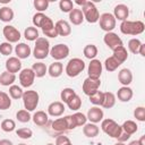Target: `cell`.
<instances>
[{"instance_id":"f5cc1de1","label":"cell","mask_w":145,"mask_h":145,"mask_svg":"<svg viewBox=\"0 0 145 145\" xmlns=\"http://www.w3.org/2000/svg\"><path fill=\"white\" fill-rule=\"evenodd\" d=\"M70 143H71L70 139L67 136H65V135H60L56 139V145H68Z\"/></svg>"},{"instance_id":"6f0895ef","label":"cell","mask_w":145,"mask_h":145,"mask_svg":"<svg viewBox=\"0 0 145 145\" xmlns=\"http://www.w3.org/2000/svg\"><path fill=\"white\" fill-rule=\"evenodd\" d=\"M138 144L139 145H145V136H140V138L138 139Z\"/></svg>"},{"instance_id":"be15d7a7","label":"cell","mask_w":145,"mask_h":145,"mask_svg":"<svg viewBox=\"0 0 145 145\" xmlns=\"http://www.w3.org/2000/svg\"><path fill=\"white\" fill-rule=\"evenodd\" d=\"M46 145H54V144H52V143H49V144H46Z\"/></svg>"},{"instance_id":"6125c7cd","label":"cell","mask_w":145,"mask_h":145,"mask_svg":"<svg viewBox=\"0 0 145 145\" xmlns=\"http://www.w3.org/2000/svg\"><path fill=\"white\" fill-rule=\"evenodd\" d=\"M18 145H26V144H24V143H20V144H18Z\"/></svg>"},{"instance_id":"8d00e7d4","label":"cell","mask_w":145,"mask_h":145,"mask_svg":"<svg viewBox=\"0 0 145 145\" xmlns=\"http://www.w3.org/2000/svg\"><path fill=\"white\" fill-rule=\"evenodd\" d=\"M121 63L116 59V58H113L112 56L111 57H109V58H106L105 59V61H104V68L108 70V71H114L116 69H118V67L120 66Z\"/></svg>"},{"instance_id":"30bf717a","label":"cell","mask_w":145,"mask_h":145,"mask_svg":"<svg viewBox=\"0 0 145 145\" xmlns=\"http://www.w3.org/2000/svg\"><path fill=\"white\" fill-rule=\"evenodd\" d=\"M100 86H101V79H93V78L87 77L83 82L82 88H83L84 94H86L87 96H91L99 91Z\"/></svg>"},{"instance_id":"ab89813d","label":"cell","mask_w":145,"mask_h":145,"mask_svg":"<svg viewBox=\"0 0 145 145\" xmlns=\"http://www.w3.org/2000/svg\"><path fill=\"white\" fill-rule=\"evenodd\" d=\"M11 106V99L10 96L0 91V110H7Z\"/></svg>"},{"instance_id":"9a60e30c","label":"cell","mask_w":145,"mask_h":145,"mask_svg":"<svg viewBox=\"0 0 145 145\" xmlns=\"http://www.w3.org/2000/svg\"><path fill=\"white\" fill-rule=\"evenodd\" d=\"M103 41L105 43V45L111 49V50H114L116 48L120 46V45H123L122 44V40L118 36V34L113 33V32H109V33H105L104 37H103Z\"/></svg>"},{"instance_id":"d6a6232c","label":"cell","mask_w":145,"mask_h":145,"mask_svg":"<svg viewBox=\"0 0 145 145\" xmlns=\"http://www.w3.org/2000/svg\"><path fill=\"white\" fill-rule=\"evenodd\" d=\"M32 70L34 71L35 77H39V78L45 76V74L48 72V68H46L45 63H43V62H41V61L33 63V66H32Z\"/></svg>"},{"instance_id":"7c38bea8","label":"cell","mask_w":145,"mask_h":145,"mask_svg":"<svg viewBox=\"0 0 145 145\" xmlns=\"http://www.w3.org/2000/svg\"><path fill=\"white\" fill-rule=\"evenodd\" d=\"M40 28L42 29L43 34L45 36H49V37H57L58 36V33H57V29L54 27V24L52 22V19L48 16H45L42 20V23L40 24Z\"/></svg>"},{"instance_id":"7402d4cb","label":"cell","mask_w":145,"mask_h":145,"mask_svg":"<svg viewBox=\"0 0 145 145\" xmlns=\"http://www.w3.org/2000/svg\"><path fill=\"white\" fill-rule=\"evenodd\" d=\"M118 80L122 86H128L133 82V72L128 68H122L118 74Z\"/></svg>"},{"instance_id":"5b68a950","label":"cell","mask_w":145,"mask_h":145,"mask_svg":"<svg viewBox=\"0 0 145 145\" xmlns=\"http://www.w3.org/2000/svg\"><path fill=\"white\" fill-rule=\"evenodd\" d=\"M84 69H85L84 60H82L80 58H72L68 61L65 70H66L67 76L74 78V77H77Z\"/></svg>"},{"instance_id":"8992f818","label":"cell","mask_w":145,"mask_h":145,"mask_svg":"<svg viewBox=\"0 0 145 145\" xmlns=\"http://www.w3.org/2000/svg\"><path fill=\"white\" fill-rule=\"evenodd\" d=\"M23 103L25 106V110L27 111H34L39 104V100H40V95L36 91L29 89V91H25L23 93Z\"/></svg>"},{"instance_id":"1f68e13d","label":"cell","mask_w":145,"mask_h":145,"mask_svg":"<svg viewBox=\"0 0 145 145\" xmlns=\"http://www.w3.org/2000/svg\"><path fill=\"white\" fill-rule=\"evenodd\" d=\"M15 80H16V75L7 70L0 75V84L2 86H11L15 83Z\"/></svg>"},{"instance_id":"74e56055","label":"cell","mask_w":145,"mask_h":145,"mask_svg":"<svg viewBox=\"0 0 145 145\" xmlns=\"http://www.w3.org/2000/svg\"><path fill=\"white\" fill-rule=\"evenodd\" d=\"M66 104H67V106H68L70 110L77 111V110L80 109V106H82V99H80L77 94H75Z\"/></svg>"},{"instance_id":"681fc988","label":"cell","mask_w":145,"mask_h":145,"mask_svg":"<svg viewBox=\"0 0 145 145\" xmlns=\"http://www.w3.org/2000/svg\"><path fill=\"white\" fill-rule=\"evenodd\" d=\"M12 52V45L9 42H2L0 44V53L2 56H9Z\"/></svg>"},{"instance_id":"cb8c5ba5","label":"cell","mask_w":145,"mask_h":145,"mask_svg":"<svg viewBox=\"0 0 145 145\" xmlns=\"http://www.w3.org/2000/svg\"><path fill=\"white\" fill-rule=\"evenodd\" d=\"M100 133V129L99 127L96 126V123H92V122H88V123H85L84 127H83V134L88 137V138H94L99 135Z\"/></svg>"},{"instance_id":"83f0119b","label":"cell","mask_w":145,"mask_h":145,"mask_svg":"<svg viewBox=\"0 0 145 145\" xmlns=\"http://www.w3.org/2000/svg\"><path fill=\"white\" fill-rule=\"evenodd\" d=\"M112 51H113L112 57L116 58L120 63H123V62L127 60V58H128V52H127V49H126L123 45H120V46L116 48V49L112 50Z\"/></svg>"},{"instance_id":"f6af8a7d","label":"cell","mask_w":145,"mask_h":145,"mask_svg":"<svg viewBox=\"0 0 145 145\" xmlns=\"http://www.w3.org/2000/svg\"><path fill=\"white\" fill-rule=\"evenodd\" d=\"M16 135L22 138V139H29L32 136H33V131L32 129L29 128H26V127H23V128H19L16 130Z\"/></svg>"},{"instance_id":"e0dca14e","label":"cell","mask_w":145,"mask_h":145,"mask_svg":"<svg viewBox=\"0 0 145 145\" xmlns=\"http://www.w3.org/2000/svg\"><path fill=\"white\" fill-rule=\"evenodd\" d=\"M113 17L116 18V20H121V22H125L127 20L128 16H129V8L123 5V3H120V5H117L113 9Z\"/></svg>"},{"instance_id":"6da1fadb","label":"cell","mask_w":145,"mask_h":145,"mask_svg":"<svg viewBox=\"0 0 145 145\" xmlns=\"http://www.w3.org/2000/svg\"><path fill=\"white\" fill-rule=\"evenodd\" d=\"M145 25L142 20H125L120 24V32L126 35H139L144 32Z\"/></svg>"},{"instance_id":"8fae6325","label":"cell","mask_w":145,"mask_h":145,"mask_svg":"<svg viewBox=\"0 0 145 145\" xmlns=\"http://www.w3.org/2000/svg\"><path fill=\"white\" fill-rule=\"evenodd\" d=\"M19 83L23 87H31L34 83V79H35V74L34 71L32 70V68H25V69H22L20 72H19Z\"/></svg>"},{"instance_id":"94428289","label":"cell","mask_w":145,"mask_h":145,"mask_svg":"<svg viewBox=\"0 0 145 145\" xmlns=\"http://www.w3.org/2000/svg\"><path fill=\"white\" fill-rule=\"evenodd\" d=\"M114 145H126L125 143H120V142H118V143H116Z\"/></svg>"},{"instance_id":"11a10c76","label":"cell","mask_w":145,"mask_h":145,"mask_svg":"<svg viewBox=\"0 0 145 145\" xmlns=\"http://www.w3.org/2000/svg\"><path fill=\"white\" fill-rule=\"evenodd\" d=\"M138 53L142 56V57H145V44L142 43V45L139 46V50H138Z\"/></svg>"},{"instance_id":"603a6c76","label":"cell","mask_w":145,"mask_h":145,"mask_svg":"<svg viewBox=\"0 0 145 145\" xmlns=\"http://www.w3.org/2000/svg\"><path fill=\"white\" fill-rule=\"evenodd\" d=\"M134 93L129 86H121L117 92V97L121 102H128L131 100Z\"/></svg>"},{"instance_id":"e7e4bbea","label":"cell","mask_w":145,"mask_h":145,"mask_svg":"<svg viewBox=\"0 0 145 145\" xmlns=\"http://www.w3.org/2000/svg\"><path fill=\"white\" fill-rule=\"evenodd\" d=\"M68 145H72V144H71V143H70V144H68Z\"/></svg>"},{"instance_id":"b9f144b4","label":"cell","mask_w":145,"mask_h":145,"mask_svg":"<svg viewBox=\"0 0 145 145\" xmlns=\"http://www.w3.org/2000/svg\"><path fill=\"white\" fill-rule=\"evenodd\" d=\"M75 94H76V92H75L72 88H70V87L63 88V89L61 91V93H60V97H61L62 103H67Z\"/></svg>"},{"instance_id":"ee69618b","label":"cell","mask_w":145,"mask_h":145,"mask_svg":"<svg viewBox=\"0 0 145 145\" xmlns=\"http://www.w3.org/2000/svg\"><path fill=\"white\" fill-rule=\"evenodd\" d=\"M16 128V122L12 119H5L1 122V129L6 133H11Z\"/></svg>"},{"instance_id":"9c48e42d","label":"cell","mask_w":145,"mask_h":145,"mask_svg":"<svg viewBox=\"0 0 145 145\" xmlns=\"http://www.w3.org/2000/svg\"><path fill=\"white\" fill-rule=\"evenodd\" d=\"M69 54V46L62 43L56 44L50 49V56L54 59V60H62L65 58H67Z\"/></svg>"},{"instance_id":"680465c9","label":"cell","mask_w":145,"mask_h":145,"mask_svg":"<svg viewBox=\"0 0 145 145\" xmlns=\"http://www.w3.org/2000/svg\"><path fill=\"white\" fill-rule=\"evenodd\" d=\"M85 2H86L85 0H82V1H79V0H77V1H76V3H77V5H79V6H82V7H83V6L85 5Z\"/></svg>"},{"instance_id":"c3c4849f","label":"cell","mask_w":145,"mask_h":145,"mask_svg":"<svg viewBox=\"0 0 145 145\" xmlns=\"http://www.w3.org/2000/svg\"><path fill=\"white\" fill-rule=\"evenodd\" d=\"M49 3H50V2H49L48 0H34V2H33L35 9H36L39 12H42V11L46 10L48 7H49Z\"/></svg>"},{"instance_id":"484cf974","label":"cell","mask_w":145,"mask_h":145,"mask_svg":"<svg viewBox=\"0 0 145 145\" xmlns=\"http://www.w3.org/2000/svg\"><path fill=\"white\" fill-rule=\"evenodd\" d=\"M69 20L72 25H80L84 22V16H83L82 10L78 8H74L69 12Z\"/></svg>"},{"instance_id":"91938a15","label":"cell","mask_w":145,"mask_h":145,"mask_svg":"<svg viewBox=\"0 0 145 145\" xmlns=\"http://www.w3.org/2000/svg\"><path fill=\"white\" fill-rule=\"evenodd\" d=\"M128 145H139V144H138V140H133V142H130Z\"/></svg>"},{"instance_id":"e575fe53","label":"cell","mask_w":145,"mask_h":145,"mask_svg":"<svg viewBox=\"0 0 145 145\" xmlns=\"http://www.w3.org/2000/svg\"><path fill=\"white\" fill-rule=\"evenodd\" d=\"M24 36H25V39H26L27 41H36V40L40 37L39 31H37V28L34 27V26L27 27V28L24 31Z\"/></svg>"},{"instance_id":"5bb4252c","label":"cell","mask_w":145,"mask_h":145,"mask_svg":"<svg viewBox=\"0 0 145 145\" xmlns=\"http://www.w3.org/2000/svg\"><path fill=\"white\" fill-rule=\"evenodd\" d=\"M102 70H103V66L102 62L99 59H93L91 60L87 71H88V77L93 78V79H100L101 75H102Z\"/></svg>"},{"instance_id":"4fadbf2b","label":"cell","mask_w":145,"mask_h":145,"mask_svg":"<svg viewBox=\"0 0 145 145\" xmlns=\"http://www.w3.org/2000/svg\"><path fill=\"white\" fill-rule=\"evenodd\" d=\"M2 34L9 43H17L20 40V32L11 25H6L2 29Z\"/></svg>"},{"instance_id":"d6986e66","label":"cell","mask_w":145,"mask_h":145,"mask_svg":"<svg viewBox=\"0 0 145 145\" xmlns=\"http://www.w3.org/2000/svg\"><path fill=\"white\" fill-rule=\"evenodd\" d=\"M6 70L11 74H16V72L20 71L22 70L20 59H18L17 57H9L6 61Z\"/></svg>"},{"instance_id":"d590c367","label":"cell","mask_w":145,"mask_h":145,"mask_svg":"<svg viewBox=\"0 0 145 145\" xmlns=\"http://www.w3.org/2000/svg\"><path fill=\"white\" fill-rule=\"evenodd\" d=\"M83 53H84L85 58H87V59H89V60H93V59H95V57L97 56V48H96V45H94V44H87V45L84 48Z\"/></svg>"},{"instance_id":"db71d44e","label":"cell","mask_w":145,"mask_h":145,"mask_svg":"<svg viewBox=\"0 0 145 145\" xmlns=\"http://www.w3.org/2000/svg\"><path fill=\"white\" fill-rule=\"evenodd\" d=\"M129 138H130V135H128V134H126V133H123V131H122V133H121V135H120L117 139H118V142H120V143H125V142H126V140H128Z\"/></svg>"},{"instance_id":"3957f363","label":"cell","mask_w":145,"mask_h":145,"mask_svg":"<svg viewBox=\"0 0 145 145\" xmlns=\"http://www.w3.org/2000/svg\"><path fill=\"white\" fill-rule=\"evenodd\" d=\"M101 129L103 130V133H105L108 136L112 137V138H118L121 133V126L118 125V122H116L113 119H104L101 122Z\"/></svg>"},{"instance_id":"2e32d148","label":"cell","mask_w":145,"mask_h":145,"mask_svg":"<svg viewBox=\"0 0 145 145\" xmlns=\"http://www.w3.org/2000/svg\"><path fill=\"white\" fill-rule=\"evenodd\" d=\"M103 116H104L103 110L100 109V106H92L88 110L86 118H87V120H89V122L97 123V122H100V121L103 120Z\"/></svg>"},{"instance_id":"f1b7e54d","label":"cell","mask_w":145,"mask_h":145,"mask_svg":"<svg viewBox=\"0 0 145 145\" xmlns=\"http://www.w3.org/2000/svg\"><path fill=\"white\" fill-rule=\"evenodd\" d=\"M62 71H63V66H62V63L60 61H56V62L51 63L50 67L48 68L49 75L51 77H53V78H57V77L61 76Z\"/></svg>"},{"instance_id":"7dc6e473","label":"cell","mask_w":145,"mask_h":145,"mask_svg":"<svg viewBox=\"0 0 145 145\" xmlns=\"http://www.w3.org/2000/svg\"><path fill=\"white\" fill-rule=\"evenodd\" d=\"M59 8L62 12H70L74 9V2L70 0H61L59 2Z\"/></svg>"},{"instance_id":"ba28073f","label":"cell","mask_w":145,"mask_h":145,"mask_svg":"<svg viewBox=\"0 0 145 145\" xmlns=\"http://www.w3.org/2000/svg\"><path fill=\"white\" fill-rule=\"evenodd\" d=\"M66 120H67V126H68V130L75 129L76 127H80L84 126L87 121V118L84 113L82 112H76L71 116H66Z\"/></svg>"},{"instance_id":"7bdbcfd3","label":"cell","mask_w":145,"mask_h":145,"mask_svg":"<svg viewBox=\"0 0 145 145\" xmlns=\"http://www.w3.org/2000/svg\"><path fill=\"white\" fill-rule=\"evenodd\" d=\"M16 118H17V120H18L19 122L25 123V122H28V121L32 119V116L29 114V111H27V110H25V109H22V110L17 111Z\"/></svg>"},{"instance_id":"7a4b0ae2","label":"cell","mask_w":145,"mask_h":145,"mask_svg":"<svg viewBox=\"0 0 145 145\" xmlns=\"http://www.w3.org/2000/svg\"><path fill=\"white\" fill-rule=\"evenodd\" d=\"M49 54H50V42L45 37H39L35 41V45L33 49L34 58L42 60L45 59Z\"/></svg>"},{"instance_id":"f546056e","label":"cell","mask_w":145,"mask_h":145,"mask_svg":"<svg viewBox=\"0 0 145 145\" xmlns=\"http://www.w3.org/2000/svg\"><path fill=\"white\" fill-rule=\"evenodd\" d=\"M14 19V10L8 7L3 6L0 8V20L3 23H9Z\"/></svg>"},{"instance_id":"816d5d0a","label":"cell","mask_w":145,"mask_h":145,"mask_svg":"<svg viewBox=\"0 0 145 145\" xmlns=\"http://www.w3.org/2000/svg\"><path fill=\"white\" fill-rule=\"evenodd\" d=\"M46 15H44L43 12H36L34 16H33V25H34V27H40V24L42 23V20H43V18L45 17Z\"/></svg>"},{"instance_id":"277c9868","label":"cell","mask_w":145,"mask_h":145,"mask_svg":"<svg viewBox=\"0 0 145 145\" xmlns=\"http://www.w3.org/2000/svg\"><path fill=\"white\" fill-rule=\"evenodd\" d=\"M82 12H83V16H84V19H86L88 23L91 24H94L96 22H99V18H100V12L96 8V6L94 5V2H91V1H86L85 5L82 7Z\"/></svg>"},{"instance_id":"d4e9b609","label":"cell","mask_w":145,"mask_h":145,"mask_svg":"<svg viewBox=\"0 0 145 145\" xmlns=\"http://www.w3.org/2000/svg\"><path fill=\"white\" fill-rule=\"evenodd\" d=\"M32 119H33V122H34L36 126L43 127V126H45V125L48 123V121H49V116H48V113H45L44 111H36V112L33 114Z\"/></svg>"},{"instance_id":"bcb514c9","label":"cell","mask_w":145,"mask_h":145,"mask_svg":"<svg viewBox=\"0 0 145 145\" xmlns=\"http://www.w3.org/2000/svg\"><path fill=\"white\" fill-rule=\"evenodd\" d=\"M140 45H142V42L138 39H131L128 42V49L134 54H137L138 53V50H139V46Z\"/></svg>"},{"instance_id":"9f6ffc18","label":"cell","mask_w":145,"mask_h":145,"mask_svg":"<svg viewBox=\"0 0 145 145\" xmlns=\"http://www.w3.org/2000/svg\"><path fill=\"white\" fill-rule=\"evenodd\" d=\"M0 145H14L11 140L9 139H1L0 140Z\"/></svg>"},{"instance_id":"4dcf8cb0","label":"cell","mask_w":145,"mask_h":145,"mask_svg":"<svg viewBox=\"0 0 145 145\" xmlns=\"http://www.w3.org/2000/svg\"><path fill=\"white\" fill-rule=\"evenodd\" d=\"M116 95L112 92H104V96H103V102L102 105L104 109H111L116 104Z\"/></svg>"},{"instance_id":"52a82bcc","label":"cell","mask_w":145,"mask_h":145,"mask_svg":"<svg viewBox=\"0 0 145 145\" xmlns=\"http://www.w3.org/2000/svg\"><path fill=\"white\" fill-rule=\"evenodd\" d=\"M99 23H100V27L105 31L106 33L109 32H112L116 27V24H117V20L116 18L113 17L112 14L110 12H104L102 15H100V18H99Z\"/></svg>"},{"instance_id":"44dd1931","label":"cell","mask_w":145,"mask_h":145,"mask_svg":"<svg viewBox=\"0 0 145 145\" xmlns=\"http://www.w3.org/2000/svg\"><path fill=\"white\" fill-rule=\"evenodd\" d=\"M15 53L17 56L18 59H27L31 53H32V50L29 48V45H27L26 43H18L15 48Z\"/></svg>"},{"instance_id":"ffe728a7","label":"cell","mask_w":145,"mask_h":145,"mask_svg":"<svg viewBox=\"0 0 145 145\" xmlns=\"http://www.w3.org/2000/svg\"><path fill=\"white\" fill-rule=\"evenodd\" d=\"M54 27H56V29H57L58 35H60V36H68V35H70V33H71L70 24H69L67 20H63V19L58 20V22L54 24Z\"/></svg>"},{"instance_id":"f907efd6","label":"cell","mask_w":145,"mask_h":145,"mask_svg":"<svg viewBox=\"0 0 145 145\" xmlns=\"http://www.w3.org/2000/svg\"><path fill=\"white\" fill-rule=\"evenodd\" d=\"M134 117L138 121H145V108L144 106H137L134 110Z\"/></svg>"},{"instance_id":"ac0fdd59","label":"cell","mask_w":145,"mask_h":145,"mask_svg":"<svg viewBox=\"0 0 145 145\" xmlns=\"http://www.w3.org/2000/svg\"><path fill=\"white\" fill-rule=\"evenodd\" d=\"M66 108L65 104L60 101H54L52 103L49 104L48 106V114L51 117H60L61 114H63Z\"/></svg>"},{"instance_id":"60d3db41","label":"cell","mask_w":145,"mask_h":145,"mask_svg":"<svg viewBox=\"0 0 145 145\" xmlns=\"http://www.w3.org/2000/svg\"><path fill=\"white\" fill-rule=\"evenodd\" d=\"M103 96H104V92L97 91L96 93H94L93 95H91L88 97H89V102L92 104H94L95 106H101L102 102H103Z\"/></svg>"},{"instance_id":"4316f807","label":"cell","mask_w":145,"mask_h":145,"mask_svg":"<svg viewBox=\"0 0 145 145\" xmlns=\"http://www.w3.org/2000/svg\"><path fill=\"white\" fill-rule=\"evenodd\" d=\"M51 127L54 131L57 133H65L68 130V126H67V120H66V117L63 118H58L56 119L54 121H52L51 123Z\"/></svg>"},{"instance_id":"836d02e7","label":"cell","mask_w":145,"mask_h":145,"mask_svg":"<svg viewBox=\"0 0 145 145\" xmlns=\"http://www.w3.org/2000/svg\"><path fill=\"white\" fill-rule=\"evenodd\" d=\"M121 129H122L123 133H126V134H128V135L131 136L133 134H135V133L137 131L138 126H137V123H136L135 121H133V120H126V121L121 125Z\"/></svg>"},{"instance_id":"f35d334b","label":"cell","mask_w":145,"mask_h":145,"mask_svg":"<svg viewBox=\"0 0 145 145\" xmlns=\"http://www.w3.org/2000/svg\"><path fill=\"white\" fill-rule=\"evenodd\" d=\"M23 93H24V91H23V88L20 86H18V85L9 86V95H10L11 99L19 100V99L23 97Z\"/></svg>"}]
</instances>
